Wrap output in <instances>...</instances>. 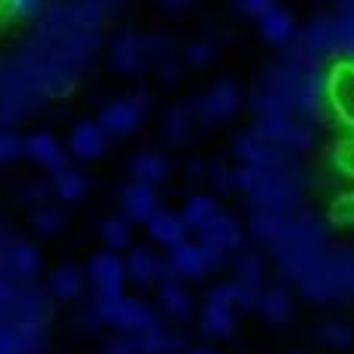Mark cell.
I'll use <instances>...</instances> for the list:
<instances>
[{
  "label": "cell",
  "mask_w": 354,
  "mask_h": 354,
  "mask_svg": "<svg viewBox=\"0 0 354 354\" xmlns=\"http://www.w3.org/2000/svg\"><path fill=\"white\" fill-rule=\"evenodd\" d=\"M85 279H88V273L82 267L63 263V267H57L54 273H50L47 288H50V295L60 301H75V298H82V292H85Z\"/></svg>",
  "instance_id": "obj_24"
},
{
  "label": "cell",
  "mask_w": 354,
  "mask_h": 354,
  "mask_svg": "<svg viewBox=\"0 0 354 354\" xmlns=\"http://www.w3.org/2000/svg\"><path fill=\"white\" fill-rule=\"evenodd\" d=\"M298 113L308 122H320L329 113V94H326V73L323 69H308L304 85L298 91Z\"/></svg>",
  "instance_id": "obj_17"
},
{
  "label": "cell",
  "mask_w": 354,
  "mask_h": 354,
  "mask_svg": "<svg viewBox=\"0 0 354 354\" xmlns=\"http://www.w3.org/2000/svg\"><path fill=\"white\" fill-rule=\"evenodd\" d=\"M188 107H192L194 120H198L201 126H216V122H223V120H229V116L239 113L241 88L235 85V82L223 79V82H216L210 91L194 94Z\"/></svg>",
  "instance_id": "obj_7"
},
{
  "label": "cell",
  "mask_w": 354,
  "mask_h": 354,
  "mask_svg": "<svg viewBox=\"0 0 354 354\" xmlns=\"http://www.w3.org/2000/svg\"><path fill=\"white\" fill-rule=\"evenodd\" d=\"M204 173H210L207 179L214 182V185L220 188V192H229V188H235V169H229L226 163H210V167L204 169Z\"/></svg>",
  "instance_id": "obj_47"
},
{
  "label": "cell",
  "mask_w": 354,
  "mask_h": 354,
  "mask_svg": "<svg viewBox=\"0 0 354 354\" xmlns=\"http://www.w3.org/2000/svg\"><path fill=\"white\" fill-rule=\"evenodd\" d=\"M126 276L135 286H154L160 282V257L147 248H135L126 261Z\"/></svg>",
  "instance_id": "obj_27"
},
{
  "label": "cell",
  "mask_w": 354,
  "mask_h": 354,
  "mask_svg": "<svg viewBox=\"0 0 354 354\" xmlns=\"http://www.w3.org/2000/svg\"><path fill=\"white\" fill-rule=\"evenodd\" d=\"M301 169H263V167H241L235 169V188L248 194L254 210H279L295 214L301 204Z\"/></svg>",
  "instance_id": "obj_2"
},
{
  "label": "cell",
  "mask_w": 354,
  "mask_h": 354,
  "mask_svg": "<svg viewBox=\"0 0 354 354\" xmlns=\"http://www.w3.org/2000/svg\"><path fill=\"white\" fill-rule=\"evenodd\" d=\"M263 276L267 273H263V261L257 251H239V254H235V279L239 282H245V286L261 292Z\"/></svg>",
  "instance_id": "obj_36"
},
{
  "label": "cell",
  "mask_w": 354,
  "mask_h": 354,
  "mask_svg": "<svg viewBox=\"0 0 354 354\" xmlns=\"http://www.w3.org/2000/svg\"><path fill=\"white\" fill-rule=\"evenodd\" d=\"M151 60H154V54H151V38H145V35H138V32L116 35L113 47H110V63H113V69H120V73H141Z\"/></svg>",
  "instance_id": "obj_14"
},
{
  "label": "cell",
  "mask_w": 354,
  "mask_h": 354,
  "mask_svg": "<svg viewBox=\"0 0 354 354\" xmlns=\"http://www.w3.org/2000/svg\"><path fill=\"white\" fill-rule=\"evenodd\" d=\"M0 320L16 323V326H22V323L47 326V320H50V298H47V292L38 288L35 282H22V286H16L13 301H10V308L3 310Z\"/></svg>",
  "instance_id": "obj_11"
},
{
  "label": "cell",
  "mask_w": 354,
  "mask_h": 354,
  "mask_svg": "<svg viewBox=\"0 0 354 354\" xmlns=\"http://www.w3.org/2000/svg\"><path fill=\"white\" fill-rule=\"evenodd\" d=\"M22 154H28L35 163H41V167H44L50 176L69 167L66 151H63V145H60V141H57L50 132H35V135H28V138L22 141Z\"/></svg>",
  "instance_id": "obj_20"
},
{
  "label": "cell",
  "mask_w": 354,
  "mask_h": 354,
  "mask_svg": "<svg viewBox=\"0 0 354 354\" xmlns=\"http://www.w3.org/2000/svg\"><path fill=\"white\" fill-rule=\"evenodd\" d=\"M50 192H54V182L47 185V182H28V185L19 188V198H28V201H50Z\"/></svg>",
  "instance_id": "obj_48"
},
{
  "label": "cell",
  "mask_w": 354,
  "mask_h": 354,
  "mask_svg": "<svg viewBox=\"0 0 354 354\" xmlns=\"http://www.w3.org/2000/svg\"><path fill=\"white\" fill-rule=\"evenodd\" d=\"M63 223H66V216H63V210L57 207V204H38L32 214V226L38 229L41 235H57L63 229Z\"/></svg>",
  "instance_id": "obj_38"
},
{
  "label": "cell",
  "mask_w": 354,
  "mask_h": 354,
  "mask_svg": "<svg viewBox=\"0 0 354 354\" xmlns=\"http://www.w3.org/2000/svg\"><path fill=\"white\" fill-rule=\"evenodd\" d=\"M147 232H151V239L160 241L163 248H173L179 245V241H185V220H182V214H169V210H157L151 220H147Z\"/></svg>",
  "instance_id": "obj_25"
},
{
  "label": "cell",
  "mask_w": 354,
  "mask_h": 354,
  "mask_svg": "<svg viewBox=\"0 0 354 354\" xmlns=\"http://www.w3.org/2000/svg\"><path fill=\"white\" fill-rule=\"evenodd\" d=\"M0 273L13 282H35V276L41 273V251L32 241L13 239L3 251V263H0Z\"/></svg>",
  "instance_id": "obj_15"
},
{
  "label": "cell",
  "mask_w": 354,
  "mask_h": 354,
  "mask_svg": "<svg viewBox=\"0 0 354 354\" xmlns=\"http://www.w3.org/2000/svg\"><path fill=\"white\" fill-rule=\"evenodd\" d=\"M104 354H138V342L135 333H120L113 339L104 342Z\"/></svg>",
  "instance_id": "obj_46"
},
{
  "label": "cell",
  "mask_w": 354,
  "mask_h": 354,
  "mask_svg": "<svg viewBox=\"0 0 354 354\" xmlns=\"http://www.w3.org/2000/svg\"><path fill=\"white\" fill-rule=\"evenodd\" d=\"M292 216L295 214H279V210H254L248 226H251V235H254L257 241L276 248L282 239H286L288 226H292Z\"/></svg>",
  "instance_id": "obj_23"
},
{
  "label": "cell",
  "mask_w": 354,
  "mask_h": 354,
  "mask_svg": "<svg viewBox=\"0 0 354 354\" xmlns=\"http://www.w3.org/2000/svg\"><path fill=\"white\" fill-rule=\"evenodd\" d=\"M138 354H176L185 348V335H173L163 326H151L145 333H135Z\"/></svg>",
  "instance_id": "obj_28"
},
{
  "label": "cell",
  "mask_w": 354,
  "mask_h": 354,
  "mask_svg": "<svg viewBox=\"0 0 354 354\" xmlns=\"http://www.w3.org/2000/svg\"><path fill=\"white\" fill-rule=\"evenodd\" d=\"M88 282L97 292H122V282H126V261H122L116 251H100L88 261L85 267Z\"/></svg>",
  "instance_id": "obj_16"
},
{
  "label": "cell",
  "mask_w": 354,
  "mask_h": 354,
  "mask_svg": "<svg viewBox=\"0 0 354 354\" xmlns=\"http://www.w3.org/2000/svg\"><path fill=\"white\" fill-rule=\"evenodd\" d=\"M129 169H132V179L147 182V185H160L169 173V160L160 151H141V154L129 163Z\"/></svg>",
  "instance_id": "obj_30"
},
{
  "label": "cell",
  "mask_w": 354,
  "mask_h": 354,
  "mask_svg": "<svg viewBox=\"0 0 354 354\" xmlns=\"http://www.w3.org/2000/svg\"><path fill=\"white\" fill-rule=\"evenodd\" d=\"M160 304H163V310H167L169 317H176V320L192 317V298H188V292L182 288L179 279L160 282Z\"/></svg>",
  "instance_id": "obj_34"
},
{
  "label": "cell",
  "mask_w": 354,
  "mask_h": 354,
  "mask_svg": "<svg viewBox=\"0 0 354 354\" xmlns=\"http://www.w3.org/2000/svg\"><path fill=\"white\" fill-rule=\"evenodd\" d=\"M194 0H160V7L169 10V13H182V10H188Z\"/></svg>",
  "instance_id": "obj_54"
},
{
  "label": "cell",
  "mask_w": 354,
  "mask_h": 354,
  "mask_svg": "<svg viewBox=\"0 0 354 354\" xmlns=\"http://www.w3.org/2000/svg\"><path fill=\"white\" fill-rule=\"evenodd\" d=\"M301 295L310 301H345L342 298V286H339V270H335L333 251H323L320 257L314 261V267L301 276L298 282Z\"/></svg>",
  "instance_id": "obj_13"
},
{
  "label": "cell",
  "mask_w": 354,
  "mask_h": 354,
  "mask_svg": "<svg viewBox=\"0 0 354 354\" xmlns=\"http://www.w3.org/2000/svg\"><path fill=\"white\" fill-rule=\"evenodd\" d=\"M22 141L13 129H0V163H13L16 157H22Z\"/></svg>",
  "instance_id": "obj_43"
},
{
  "label": "cell",
  "mask_w": 354,
  "mask_h": 354,
  "mask_svg": "<svg viewBox=\"0 0 354 354\" xmlns=\"http://www.w3.org/2000/svg\"><path fill=\"white\" fill-rule=\"evenodd\" d=\"M147 113V97L145 94H132V97H120V100H110L107 107L100 110V126L110 138H126L132 135L135 129L141 126Z\"/></svg>",
  "instance_id": "obj_12"
},
{
  "label": "cell",
  "mask_w": 354,
  "mask_h": 354,
  "mask_svg": "<svg viewBox=\"0 0 354 354\" xmlns=\"http://www.w3.org/2000/svg\"><path fill=\"white\" fill-rule=\"evenodd\" d=\"M226 251H220V248L207 245V241H179V245L169 248V263H173L176 270H179V276H185V279H204L207 273H214L216 267H223V261H226Z\"/></svg>",
  "instance_id": "obj_8"
},
{
  "label": "cell",
  "mask_w": 354,
  "mask_h": 354,
  "mask_svg": "<svg viewBox=\"0 0 354 354\" xmlns=\"http://www.w3.org/2000/svg\"><path fill=\"white\" fill-rule=\"evenodd\" d=\"M329 113L339 126L354 132V60H335L326 73Z\"/></svg>",
  "instance_id": "obj_9"
},
{
  "label": "cell",
  "mask_w": 354,
  "mask_h": 354,
  "mask_svg": "<svg viewBox=\"0 0 354 354\" xmlns=\"http://www.w3.org/2000/svg\"><path fill=\"white\" fill-rule=\"evenodd\" d=\"M129 216H113V220H104L100 223V235H104V241H107L110 248H129V241H132V226H129Z\"/></svg>",
  "instance_id": "obj_39"
},
{
  "label": "cell",
  "mask_w": 354,
  "mask_h": 354,
  "mask_svg": "<svg viewBox=\"0 0 354 354\" xmlns=\"http://www.w3.org/2000/svg\"><path fill=\"white\" fill-rule=\"evenodd\" d=\"M333 261H335V270H339L342 298H354V251H348V248H335Z\"/></svg>",
  "instance_id": "obj_40"
},
{
  "label": "cell",
  "mask_w": 354,
  "mask_h": 354,
  "mask_svg": "<svg viewBox=\"0 0 354 354\" xmlns=\"http://www.w3.org/2000/svg\"><path fill=\"white\" fill-rule=\"evenodd\" d=\"M10 19H13V13H10V0H0V26L10 22Z\"/></svg>",
  "instance_id": "obj_56"
},
{
  "label": "cell",
  "mask_w": 354,
  "mask_h": 354,
  "mask_svg": "<svg viewBox=\"0 0 354 354\" xmlns=\"http://www.w3.org/2000/svg\"><path fill=\"white\" fill-rule=\"evenodd\" d=\"M16 286H19V282L7 279V276L0 273V317H3V310L10 308V301H13V295H16Z\"/></svg>",
  "instance_id": "obj_52"
},
{
  "label": "cell",
  "mask_w": 354,
  "mask_h": 354,
  "mask_svg": "<svg viewBox=\"0 0 354 354\" xmlns=\"http://www.w3.org/2000/svg\"><path fill=\"white\" fill-rule=\"evenodd\" d=\"M333 167L339 169L345 179L354 182V135H351V138L335 141V147H333Z\"/></svg>",
  "instance_id": "obj_41"
},
{
  "label": "cell",
  "mask_w": 354,
  "mask_h": 354,
  "mask_svg": "<svg viewBox=\"0 0 354 354\" xmlns=\"http://www.w3.org/2000/svg\"><path fill=\"white\" fill-rule=\"evenodd\" d=\"M110 145V135L104 132V126L94 120L75 122V129L69 132V154L75 160H97Z\"/></svg>",
  "instance_id": "obj_18"
},
{
  "label": "cell",
  "mask_w": 354,
  "mask_h": 354,
  "mask_svg": "<svg viewBox=\"0 0 354 354\" xmlns=\"http://www.w3.org/2000/svg\"><path fill=\"white\" fill-rule=\"evenodd\" d=\"M157 69H160V79L163 82H176V75H179V63L173 60L169 54H163V57H157Z\"/></svg>",
  "instance_id": "obj_51"
},
{
  "label": "cell",
  "mask_w": 354,
  "mask_h": 354,
  "mask_svg": "<svg viewBox=\"0 0 354 354\" xmlns=\"http://www.w3.org/2000/svg\"><path fill=\"white\" fill-rule=\"evenodd\" d=\"M257 310L267 317L270 323H286L292 317V298H288L286 288H267V292L257 295Z\"/></svg>",
  "instance_id": "obj_32"
},
{
  "label": "cell",
  "mask_w": 354,
  "mask_h": 354,
  "mask_svg": "<svg viewBox=\"0 0 354 354\" xmlns=\"http://www.w3.org/2000/svg\"><path fill=\"white\" fill-rule=\"evenodd\" d=\"M120 201H122V214H126L132 223H147L157 210H160V198H157L154 185L138 182V179H132L126 188H122Z\"/></svg>",
  "instance_id": "obj_21"
},
{
  "label": "cell",
  "mask_w": 354,
  "mask_h": 354,
  "mask_svg": "<svg viewBox=\"0 0 354 354\" xmlns=\"http://www.w3.org/2000/svg\"><path fill=\"white\" fill-rule=\"evenodd\" d=\"M251 135L270 145H286L292 147L295 154L298 151H308L314 145V126L310 122L295 120V113H270V116H257Z\"/></svg>",
  "instance_id": "obj_6"
},
{
  "label": "cell",
  "mask_w": 354,
  "mask_h": 354,
  "mask_svg": "<svg viewBox=\"0 0 354 354\" xmlns=\"http://www.w3.org/2000/svg\"><path fill=\"white\" fill-rule=\"evenodd\" d=\"M329 216H333V223H339V226H351L354 223V194H342L339 201H333V210H329Z\"/></svg>",
  "instance_id": "obj_45"
},
{
  "label": "cell",
  "mask_w": 354,
  "mask_h": 354,
  "mask_svg": "<svg viewBox=\"0 0 354 354\" xmlns=\"http://www.w3.org/2000/svg\"><path fill=\"white\" fill-rule=\"evenodd\" d=\"M188 354H214V348H192Z\"/></svg>",
  "instance_id": "obj_57"
},
{
  "label": "cell",
  "mask_w": 354,
  "mask_h": 354,
  "mask_svg": "<svg viewBox=\"0 0 354 354\" xmlns=\"http://www.w3.org/2000/svg\"><path fill=\"white\" fill-rule=\"evenodd\" d=\"M261 35L270 41V44H279V47H286L288 41L298 35V26H295V19H292V13L288 10H282V7H273V10H267V13L261 16Z\"/></svg>",
  "instance_id": "obj_26"
},
{
  "label": "cell",
  "mask_w": 354,
  "mask_h": 354,
  "mask_svg": "<svg viewBox=\"0 0 354 354\" xmlns=\"http://www.w3.org/2000/svg\"><path fill=\"white\" fill-rule=\"evenodd\" d=\"M13 239H16V235H13V232H7V229L0 232V263H3V251H7V245H10Z\"/></svg>",
  "instance_id": "obj_55"
},
{
  "label": "cell",
  "mask_w": 354,
  "mask_h": 354,
  "mask_svg": "<svg viewBox=\"0 0 354 354\" xmlns=\"http://www.w3.org/2000/svg\"><path fill=\"white\" fill-rule=\"evenodd\" d=\"M100 19L104 16L82 0H54L41 13L32 38L60 60L82 69L100 47Z\"/></svg>",
  "instance_id": "obj_1"
},
{
  "label": "cell",
  "mask_w": 354,
  "mask_h": 354,
  "mask_svg": "<svg viewBox=\"0 0 354 354\" xmlns=\"http://www.w3.org/2000/svg\"><path fill=\"white\" fill-rule=\"evenodd\" d=\"M82 3H88V7H94L100 16H107V13H116V10L122 7V0H82Z\"/></svg>",
  "instance_id": "obj_53"
},
{
  "label": "cell",
  "mask_w": 354,
  "mask_h": 354,
  "mask_svg": "<svg viewBox=\"0 0 354 354\" xmlns=\"http://www.w3.org/2000/svg\"><path fill=\"white\" fill-rule=\"evenodd\" d=\"M326 251V229L314 214H295L286 239L273 248L279 273L286 282L298 286L301 276L314 267V261Z\"/></svg>",
  "instance_id": "obj_3"
},
{
  "label": "cell",
  "mask_w": 354,
  "mask_h": 354,
  "mask_svg": "<svg viewBox=\"0 0 354 354\" xmlns=\"http://www.w3.org/2000/svg\"><path fill=\"white\" fill-rule=\"evenodd\" d=\"M185 57L194 63V66H201V63H210V60H214L216 50H214L210 44H192V47H188V54H185Z\"/></svg>",
  "instance_id": "obj_50"
},
{
  "label": "cell",
  "mask_w": 354,
  "mask_h": 354,
  "mask_svg": "<svg viewBox=\"0 0 354 354\" xmlns=\"http://www.w3.org/2000/svg\"><path fill=\"white\" fill-rule=\"evenodd\" d=\"M235 329V308L229 301H220L214 295H207V304L201 310V333L207 339H226Z\"/></svg>",
  "instance_id": "obj_22"
},
{
  "label": "cell",
  "mask_w": 354,
  "mask_h": 354,
  "mask_svg": "<svg viewBox=\"0 0 354 354\" xmlns=\"http://www.w3.org/2000/svg\"><path fill=\"white\" fill-rule=\"evenodd\" d=\"M335 19V57L354 60V0H339Z\"/></svg>",
  "instance_id": "obj_29"
},
{
  "label": "cell",
  "mask_w": 354,
  "mask_h": 354,
  "mask_svg": "<svg viewBox=\"0 0 354 354\" xmlns=\"http://www.w3.org/2000/svg\"><path fill=\"white\" fill-rule=\"evenodd\" d=\"M317 339L329 348H345L351 342V329L345 323H320L317 326Z\"/></svg>",
  "instance_id": "obj_42"
},
{
  "label": "cell",
  "mask_w": 354,
  "mask_h": 354,
  "mask_svg": "<svg viewBox=\"0 0 354 354\" xmlns=\"http://www.w3.org/2000/svg\"><path fill=\"white\" fill-rule=\"evenodd\" d=\"M235 154L248 163V167H263V169H298V154L286 145H270V141L254 138L251 132L235 138Z\"/></svg>",
  "instance_id": "obj_10"
},
{
  "label": "cell",
  "mask_w": 354,
  "mask_h": 354,
  "mask_svg": "<svg viewBox=\"0 0 354 354\" xmlns=\"http://www.w3.org/2000/svg\"><path fill=\"white\" fill-rule=\"evenodd\" d=\"M210 295L214 298H220V301H229L235 310H254L257 308V288H251V286H245V282H239V279H232V282H220L216 288H210Z\"/></svg>",
  "instance_id": "obj_31"
},
{
  "label": "cell",
  "mask_w": 354,
  "mask_h": 354,
  "mask_svg": "<svg viewBox=\"0 0 354 354\" xmlns=\"http://www.w3.org/2000/svg\"><path fill=\"white\" fill-rule=\"evenodd\" d=\"M41 104H44V91L35 85L19 57L0 60V122L13 126V122L38 113Z\"/></svg>",
  "instance_id": "obj_4"
},
{
  "label": "cell",
  "mask_w": 354,
  "mask_h": 354,
  "mask_svg": "<svg viewBox=\"0 0 354 354\" xmlns=\"http://www.w3.org/2000/svg\"><path fill=\"white\" fill-rule=\"evenodd\" d=\"M194 113L192 107H173L167 116H163V135H167L169 145H185L194 132Z\"/></svg>",
  "instance_id": "obj_33"
},
{
  "label": "cell",
  "mask_w": 354,
  "mask_h": 354,
  "mask_svg": "<svg viewBox=\"0 0 354 354\" xmlns=\"http://www.w3.org/2000/svg\"><path fill=\"white\" fill-rule=\"evenodd\" d=\"M85 192H88V176L82 173L79 167H73V163H69L66 169L54 173V194L60 201H79Z\"/></svg>",
  "instance_id": "obj_35"
},
{
  "label": "cell",
  "mask_w": 354,
  "mask_h": 354,
  "mask_svg": "<svg viewBox=\"0 0 354 354\" xmlns=\"http://www.w3.org/2000/svg\"><path fill=\"white\" fill-rule=\"evenodd\" d=\"M216 210H220V207H216V201L210 198V194H194V198L185 204V210H182V220H185L188 229H194V232H198V229L216 214Z\"/></svg>",
  "instance_id": "obj_37"
},
{
  "label": "cell",
  "mask_w": 354,
  "mask_h": 354,
  "mask_svg": "<svg viewBox=\"0 0 354 354\" xmlns=\"http://www.w3.org/2000/svg\"><path fill=\"white\" fill-rule=\"evenodd\" d=\"M47 10V0H10V13L13 19H41V13Z\"/></svg>",
  "instance_id": "obj_44"
},
{
  "label": "cell",
  "mask_w": 354,
  "mask_h": 354,
  "mask_svg": "<svg viewBox=\"0 0 354 354\" xmlns=\"http://www.w3.org/2000/svg\"><path fill=\"white\" fill-rule=\"evenodd\" d=\"M198 239L207 241V245H214V248H220V251H226V254H232V251L241 248L245 232H241V226L235 223V216L216 210V214L198 229Z\"/></svg>",
  "instance_id": "obj_19"
},
{
  "label": "cell",
  "mask_w": 354,
  "mask_h": 354,
  "mask_svg": "<svg viewBox=\"0 0 354 354\" xmlns=\"http://www.w3.org/2000/svg\"><path fill=\"white\" fill-rule=\"evenodd\" d=\"M16 57H19V63L28 69L35 85L44 91V97H63V94L73 91L75 79H79V69H75L73 63L50 54V50L35 38H28L26 44L16 50Z\"/></svg>",
  "instance_id": "obj_5"
},
{
  "label": "cell",
  "mask_w": 354,
  "mask_h": 354,
  "mask_svg": "<svg viewBox=\"0 0 354 354\" xmlns=\"http://www.w3.org/2000/svg\"><path fill=\"white\" fill-rule=\"evenodd\" d=\"M239 3V10L241 13H248V16H254V19H261L267 10H273L276 7V0H235Z\"/></svg>",
  "instance_id": "obj_49"
}]
</instances>
